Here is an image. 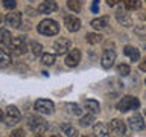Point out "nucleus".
Here are the masks:
<instances>
[{
	"instance_id": "nucleus-23",
	"label": "nucleus",
	"mask_w": 146,
	"mask_h": 137,
	"mask_svg": "<svg viewBox=\"0 0 146 137\" xmlns=\"http://www.w3.org/2000/svg\"><path fill=\"white\" fill-rule=\"evenodd\" d=\"M122 2L125 5V8L129 9V11H134V9L140 8V0H122Z\"/></svg>"
},
{
	"instance_id": "nucleus-30",
	"label": "nucleus",
	"mask_w": 146,
	"mask_h": 137,
	"mask_svg": "<svg viewBox=\"0 0 146 137\" xmlns=\"http://www.w3.org/2000/svg\"><path fill=\"white\" fill-rule=\"evenodd\" d=\"M31 49H32V53L34 55H40L41 52H43V46H41L40 43H36V41H32L31 43Z\"/></svg>"
},
{
	"instance_id": "nucleus-18",
	"label": "nucleus",
	"mask_w": 146,
	"mask_h": 137,
	"mask_svg": "<svg viewBox=\"0 0 146 137\" xmlns=\"http://www.w3.org/2000/svg\"><path fill=\"white\" fill-rule=\"evenodd\" d=\"M84 107L88 110L90 113H93V114L99 113V110H100L99 102H98V100H93V99H87V100H84Z\"/></svg>"
},
{
	"instance_id": "nucleus-9",
	"label": "nucleus",
	"mask_w": 146,
	"mask_h": 137,
	"mask_svg": "<svg viewBox=\"0 0 146 137\" xmlns=\"http://www.w3.org/2000/svg\"><path fill=\"white\" fill-rule=\"evenodd\" d=\"M81 61V50L79 49H73L68 52V55L66 57V64L68 67H76Z\"/></svg>"
},
{
	"instance_id": "nucleus-27",
	"label": "nucleus",
	"mask_w": 146,
	"mask_h": 137,
	"mask_svg": "<svg viewBox=\"0 0 146 137\" xmlns=\"http://www.w3.org/2000/svg\"><path fill=\"white\" fill-rule=\"evenodd\" d=\"M66 107L68 108V111H70L72 114H75V116H79V114H82V110L78 104H67Z\"/></svg>"
},
{
	"instance_id": "nucleus-39",
	"label": "nucleus",
	"mask_w": 146,
	"mask_h": 137,
	"mask_svg": "<svg viewBox=\"0 0 146 137\" xmlns=\"http://www.w3.org/2000/svg\"><path fill=\"white\" fill-rule=\"evenodd\" d=\"M145 114H146V110H145Z\"/></svg>"
},
{
	"instance_id": "nucleus-21",
	"label": "nucleus",
	"mask_w": 146,
	"mask_h": 137,
	"mask_svg": "<svg viewBox=\"0 0 146 137\" xmlns=\"http://www.w3.org/2000/svg\"><path fill=\"white\" fill-rule=\"evenodd\" d=\"M67 6L73 12H79L82 8V0H67Z\"/></svg>"
},
{
	"instance_id": "nucleus-12",
	"label": "nucleus",
	"mask_w": 146,
	"mask_h": 137,
	"mask_svg": "<svg viewBox=\"0 0 146 137\" xmlns=\"http://www.w3.org/2000/svg\"><path fill=\"white\" fill-rule=\"evenodd\" d=\"M110 128H111V131L116 136H123V134H125V131H126L125 122L120 120V119H113L111 123H110Z\"/></svg>"
},
{
	"instance_id": "nucleus-10",
	"label": "nucleus",
	"mask_w": 146,
	"mask_h": 137,
	"mask_svg": "<svg viewBox=\"0 0 146 137\" xmlns=\"http://www.w3.org/2000/svg\"><path fill=\"white\" fill-rule=\"evenodd\" d=\"M70 40H67V38H58L56 41H55V44H53V49H55V53H58V55H62V53H66L68 49H70Z\"/></svg>"
},
{
	"instance_id": "nucleus-28",
	"label": "nucleus",
	"mask_w": 146,
	"mask_h": 137,
	"mask_svg": "<svg viewBox=\"0 0 146 137\" xmlns=\"http://www.w3.org/2000/svg\"><path fill=\"white\" fill-rule=\"evenodd\" d=\"M129 72H131V68H129L128 64H119V66H117V73H119V75L126 76V75H129Z\"/></svg>"
},
{
	"instance_id": "nucleus-31",
	"label": "nucleus",
	"mask_w": 146,
	"mask_h": 137,
	"mask_svg": "<svg viewBox=\"0 0 146 137\" xmlns=\"http://www.w3.org/2000/svg\"><path fill=\"white\" fill-rule=\"evenodd\" d=\"M15 5H17L15 0H3V8L8 9V11H12L15 8Z\"/></svg>"
},
{
	"instance_id": "nucleus-14",
	"label": "nucleus",
	"mask_w": 146,
	"mask_h": 137,
	"mask_svg": "<svg viewBox=\"0 0 146 137\" xmlns=\"http://www.w3.org/2000/svg\"><path fill=\"white\" fill-rule=\"evenodd\" d=\"M129 126H131L132 131H141V130H145V120H143V117H141L140 114L135 113L134 116L129 117Z\"/></svg>"
},
{
	"instance_id": "nucleus-32",
	"label": "nucleus",
	"mask_w": 146,
	"mask_h": 137,
	"mask_svg": "<svg viewBox=\"0 0 146 137\" xmlns=\"http://www.w3.org/2000/svg\"><path fill=\"white\" fill-rule=\"evenodd\" d=\"M91 11L98 12L99 11V0H93V5H91Z\"/></svg>"
},
{
	"instance_id": "nucleus-22",
	"label": "nucleus",
	"mask_w": 146,
	"mask_h": 137,
	"mask_svg": "<svg viewBox=\"0 0 146 137\" xmlns=\"http://www.w3.org/2000/svg\"><path fill=\"white\" fill-rule=\"evenodd\" d=\"M0 41H2V44L6 47L8 44H11V41H12V37L11 34L6 31V29H2V32H0Z\"/></svg>"
},
{
	"instance_id": "nucleus-13",
	"label": "nucleus",
	"mask_w": 146,
	"mask_h": 137,
	"mask_svg": "<svg viewBox=\"0 0 146 137\" xmlns=\"http://www.w3.org/2000/svg\"><path fill=\"white\" fill-rule=\"evenodd\" d=\"M114 61H116V53H114V50H105L104 55H102V59H100L102 67H104V68L113 67Z\"/></svg>"
},
{
	"instance_id": "nucleus-19",
	"label": "nucleus",
	"mask_w": 146,
	"mask_h": 137,
	"mask_svg": "<svg viewBox=\"0 0 146 137\" xmlns=\"http://www.w3.org/2000/svg\"><path fill=\"white\" fill-rule=\"evenodd\" d=\"M61 130L62 132L66 134L67 137H78V130L73 125H68V123H62L61 125Z\"/></svg>"
},
{
	"instance_id": "nucleus-35",
	"label": "nucleus",
	"mask_w": 146,
	"mask_h": 137,
	"mask_svg": "<svg viewBox=\"0 0 146 137\" xmlns=\"http://www.w3.org/2000/svg\"><path fill=\"white\" fill-rule=\"evenodd\" d=\"M140 70H143V72H146V58H145L143 61L140 63Z\"/></svg>"
},
{
	"instance_id": "nucleus-34",
	"label": "nucleus",
	"mask_w": 146,
	"mask_h": 137,
	"mask_svg": "<svg viewBox=\"0 0 146 137\" xmlns=\"http://www.w3.org/2000/svg\"><path fill=\"white\" fill-rule=\"evenodd\" d=\"M119 2H120V0H107V3L110 5V6H116Z\"/></svg>"
},
{
	"instance_id": "nucleus-36",
	"label": "nucleus",
	"mask_w": 146,
	"mask_h": 137,
	"mask_svg": "<svg viewBox=\"0 0 146 137\" xmlns=\"http://www.w3.org/2000/svg\"><path fill=\"white\" fill-rule=\"evenodd\" d=\"M143 47L146 49V40H143Z\"/></svg>"
},
{
	"instance_id": "nucleus-33",
	"label": "nucleus",
	"mask_w": 146,
	"mask_h": 137,
	"mask_svg": "<svg viewBox=\"0 0 146 137\" xmlns=\"http://www.w3.org/2000/svg\"><path fill=\"white\" fill-rule=\"evenodd\" d=\"M11 137H25V134H23L21 130H15V131H12Z\"/></svg>"
},
{
	"instance_id": "nucleus-24",
	"label": "nucleus",
	"mask_w": 146,
	"mask_h": 137,
	"mask_svg": "<svg viewBox=\"0 0 146 137\" xmlns=\"http://www.w3.org/2000/svg\"><path fill=\"white\" fill-rule=\"evenodd\" d=\"M85 40L88 41L90 44H96V43H99V41L102 40V35L96 34V32H90V34H87V37H85Z\"/></svg>"
},
{
	"instance_id": "nucleus-15",
	"label": "nucleus",
	"mask_w": 146,
	"mask_h": 137,
	"mask_svg": "<svg viewBox=\"0 0 146 137\" xmlns=\"http://www.w3.org/2000/svg\"><path fill=\"white\" fill-rule=\"evenodd\" d=\"M110 128L107 123L98 122L94 125V137H110Z\"/></svg>"
},
{
	"instance_id": "nucleus-20",
	"label": "nucleus",
	"mask_w": 146,
	"mask_h": 137,
	"mask_svg": "<svg viewBox=\"0 0 146 137\" xmlns=\"http://www.w3.org/2000/svg\"><path fill=\"white\" fill-rule=\"evenodd\" d=\"M107 23H108V18H107V17H102V18H94V20L91 21V26H93L94 29L100 31V29H105V27H107Z\"/></svg>"
},
{
	"instance_id": "nucleus-29",
	"label": "nucleus",
	"mask_w": 146,
	"mask_h": 137,
	"mask_svg": "<svg viewBox=\"0 0 146 137\" xmlns=\"http://www.w3.org/2000/svg\"><path fill=\"white\" fill-rule=\"evenodd\" d=\"M55 63V55L53 53H44L43 55V64L44 66H53Z\"/></svg>"
},
{
	"instance_id": "nucleus-17",
	"label": "nucleus",
	"mask_w": 146,
	"mask_h": 137,
	"mask_svg": "<svg viewBox=\"0 0 146 137\" xmlns=\"http://www.w3.org/2000/svg\"><path fill=\"white\" fill-rule=\"evenodd\" d=\"M123 52H125V55L131 59V61H139V59H140V52H139V49L132 47V46H126V47L123 49Z\"/></svg>"
},
{
	"instance_id": "nucleus-37",
	"label": "nucleus",
	"mask_w": 146,
	"mask_h": 137,
	"mask_svg": "<svg viewBox=\"0 0 146 137\" xmlns=\"http://www.w3.org/2000/svg\"><path fill=\"white\" fill-rule=\"evenodd\" d=\"M50 137H61V136H50Z\"/></svg>"
},
{
	"instance_id": "nucleus-26",
	"label": "nucleus",
	"mask_w": 146,
	"mask_h": 137,
	"mask_svg": "<svg viewBox=\"0 0 146 137\" xmlns=\"http://www.w3.org/2000/svg\"><path fill=\"white\" fill-rule=\"evenodd\" d=\"M94 120V114L93 113H88V114H85L84 117H81V120H79V123L82 126H88V125H91V122Z\"/></svg>"
},
{
	"instance_id": "nucleus-3",
	"label": "nucleus",
	"mask_w": 146,
	"mask_h": 137,
	"mask_svg": "<svg viewBox=\"0 0 146 137\" xmlns=\"http://www.w3.org/2000/svg\"><path fill=\"white\" fill-rule=\"evenodd\" d=\"M2 117L6 119V123H8V125H15V123L20 122L21 114H20V111H18L17 107L9 105V107L5 110V114H2Z\"/></svg>"
},
{
	"instance_id": "nucleus-7",
	"label": "nucleus",
	"mask_w": 146,
	"mask_h": 137,
	"mask_svg": "<svg viewBox=\"0 0 146 137\" xmlns=\"http://www.w3.org/2000/svg\"><path fill=\"white\" fill-rule=\"evenodd\" d=\"M64 25H66L68 32H78L81 29V21H79V18L75 17V15H66Z\"/></svg>"
},
{
	"instance_id": "nucleus-11",
	"label": "nucleus",
	"mask_w": 146,
	"mask_h": 137,
	"mask_svg": "<svg viewBox=\"0 0 146 137\" xmlns=\"http://www.w3.org/2000/svg\"><path fill=\"white\" fill-rule=\"evenodd\" d=\"M5 21L12 27H20V25H21V12H18V11L9 12L8 15L5 17Z\"/></svg>"
},
{
	"instance_id": "nucleus-25",
	"label": "nucleus",
	"mask_w": 146,
	"mask_h": 137,
	"mask_svg": "<svg viewBox=\"0 0 146 137\" xmlns=\"http://www.w3.org/2000/svg\"><path fill=\"white\" fill-rule=\"evenodd\" d=\"M0 66L2 67H6L8 64H9V61H11V55L8 53V50H6V47L3 46V49H2V59H0Z\"/></svg>"
},
{
	"instance_id": "nucleus-8",
	"label": "nucleus",
	"mask_w": 146,
	"mask_h": 137,
	"mask_svg": "<svg viewBox=\"0 0 146 137\" xmlns=\"http://www.w3.org/2000/svg\"><path fill=\"white\" fill-rule=\"evenodd\" d=\"M58 9V5L55 0H43L38 6V14H50Z\"/></svg>"
},
{
	"instance_id": "nucleus-2",
	"label": "nucleus",
	"mask_w": 146,
	"mask_h": 137,
	"mask_svg": "<svg viewBox=\"0 0 146 137\" xmlns=\"http://www.w3.org/2000/svg\"><path fill=\"white\" fill-rule=\"evenodd\" d=\"M140 107V100L137 98H132V96H125L122 98V100L117 104V110L122 113H126L129 110H135Z\"/></svg>"
},
{
	"instance_id": "nucleus-5",
	"label": "nucleus",
	"mask_w": 146,
	"mask_h": 137,
	"mask_svg": "<svg viewBox=\"0 0 146 137\" xmlns=\"http://www.w3.org/2000/svg\"><path fill=\"white\" fill-rule=\"evenodd\" d=\"M9 47H11V55L12 53L14 55H23L27 50V44H26V40L23 37H15V38H12Z\"/></svg>"
},
{
	"instance_id": "nucleus-16",
	"label": "nucleus",
	"mask_w": 146,
	"mask_h": 137,
	"mask_svg": "<svg viewBox=\"0 0 146 137\" xmlns=\"http://www.w3.org/2000/svg\"><path fill=\"white\" fill-rule=\"evenodd\" d=\"M116 18H117V21L120 23L122 26H125V27H129L132 25L131 17L128 15V12L125 11V9H119V11L116 12Z\"/></svg>"
},
{
	"instance_id": "nucleus-4",
	"label": "nucleus",
	"mask_w": 146,
	"mask_h": 137,
	"mask_svg": "<svg viewBox=\"0 0 146 137\" xmlns=\"http://www.w3.org/2000/svg\"><path fill=\"white\" fill-rule=\"evenodd\" d=\"M27 125H29V128H31L34 132H36V134H41V132H44L46 130H47V122H46L43 117H40V116H32V117H29Z\"/></svg>"
},
{
	"instance_id": "nucleus-1",
	"label": "nucleus",
	"mask_w": 146,
	"mask_h": 137,
	"mask_svg": "<svg viewBox=\"0 0 146 137\" xmlns=\"http://www.w3.org/2000/svg\"><path fill=\"white\" fill-rule=\"evenodd\" d=\"M59 31V25L55 20H50V18H46L38 25V32L43 35H56Z\"/></svg>"
},
{
	"instance_id": "nucleus-6",
	"label": "nucleus",
	"mask_w": 146,
	"mask_h": 137,
	"mask_svg": "<svg viewBox=\"0 0 146 137\" xmlns=\"http://www.w3.org/2000/svg\"><path fill=\"white\" fill-rule=\"evenodd\" d=\"M35 110L41 114H52L55 111V105L49 99H38L35 102Z\"/></svg>"
},
{
	"instance_id": "nucleus-38",
	"label": "nucleus",
	"mask_w": 146,
	"mask_h": 137,
	"mask_svg": "<svg viewBox=\"0 0 146 137\" xmlns=\"http://www.w3.org/2000/svg\"><path fill=\"white\" fill-rule=\"evenodd\" d=\"M36 137H43V136H36Z\"/></svg>"
}]
</instances>
